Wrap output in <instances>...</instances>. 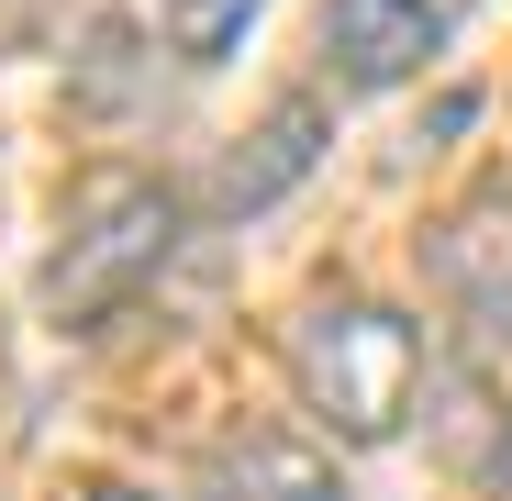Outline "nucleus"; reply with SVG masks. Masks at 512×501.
Segmentation results:
<instances>
[{"label": "nucleus", "mask_w": 512, "mask_h": 501, "mask_svg": "<svg viewBox=\"0 0 512 501\" xmlns=\"http://www.w3.org/2000/svg\"><path fill=\"white\" fill-rule=\"evenodd\" d=\"M179 245V190L145 167H90L56 212V257H45V312L67 334H101Z\"/></svg>", "instance_id": "obj_2"}, {"label": "nucleus", "mask_w": 512, "mask_h": 501, "mask_svg": "<svg viewBox=\"0 0 512 501\" xmlns=\"http://www.w3.org/2000/svg\"><path fill=\"white\" fill-rule=\"evenodd\" d=\"M457 0H323V67L334 90H401L446 56Z\"/></svg>", "instance_id": "obj_3"}, {"label": "nucleus", "mask_w": 512, "mask_h": 501, "mask_svg": "<svg viewBox=\"0 0 512 501\" xmlns=\"http://www.w3.org/2000/svg\"><path fill=\"white\" fill-rule=\"evenodd\" d=\"M490 490L512 501V424H501V446H490Z\"/></svg>", "instance_id": "obj_8"}, {"label": "nucleus", "mask_w": 512, "mask_h": 501, "mask_svg": "<svg viewBox=\"0 0 512 501\" xmlns=\"http://www.w3.org/2000/svg\"><path fill=\"white\" fill-rule=\"evenodd\" d=\"M435 290L479 323H512V190H479L446 234H435Z\"/></svg>", "instance_id": "obj_5"}, {"label": "nucleus", "mask_w": 512, "mask_h": 501, "mask_svg": "<svg viewBox=\"0 0 512 501\" xmlns=\"http://www.w3.org/2000/svg\"><path fill=\"white\" fill-rule=\"evenodd\" d=\"M190 501H346V479H334V457L301 446V435H234L201 468Z\"/></svg>", "instance_id": "obj_6"}, {"label": "nucleus", "mask_w": 512, "mask_h": 501, "mask_svg": "<svg viewBox=\"0 0 512 501\" xmlns=\"http://www.w3.org/2000/svg\"><path fill=\"white\" fill-rule=\"evenodd\" d=\"M323 145H334V112H323V90H290L268 123H256L234 156H223V179H212V212H268L279 190H301L312 167H323Z\"/></svg>", "instance_id": "obj_4"}, {"label": "nucleus", "mask_w": 512, "mask_h": 501, "mask_svg": "<svg viewBox=\"0 0 512 501\" xmlns=\"http://www.w3.org/2000/svg\"><path fill=\"white\" fill-rule=\"evenodd\" d=\"M90 501H145V490H90Z\"/></svg>", "instance_id": "obj_9"}, {"label": "nucleus", "mask_w": 512, "mask_h": 501, "mask_svg": "<svg viewBox=\"0 0 512 501\" xmlns=\"http://www.w3.org/2000/svg\"><path fill=\"white\" fill-rule=\"evenodd\" d=\"M256 12L268 0H167V45H179V67H223Z\"/></svg>", "instance_id": "obj_7"}, {"label": "nucleus", "mask_w": 512, "mask_h": 501, "mask_svg": "<svg viewBox=\"0 0 512 501\" xmlns=\"http://www.w3.org/2000/svg\"><path fill=\"white\" fill-rule=\"evenodd\" d=\"M290 390L334 446H390L423 401V323L390 301L334 290L290 323Z\"/></svg>", "instance_id": "obj_1"}]
</instances>
